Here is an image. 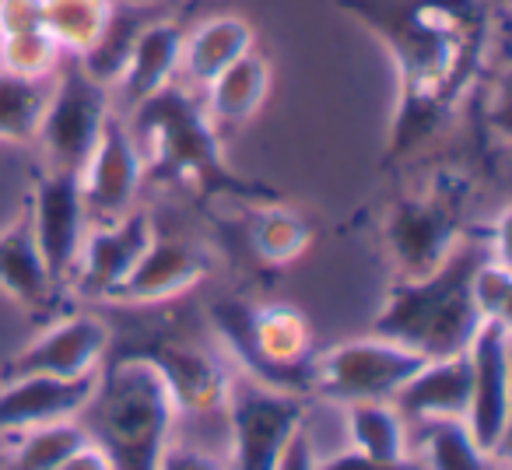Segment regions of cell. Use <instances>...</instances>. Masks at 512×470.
Instances as JSON below:
<instances>
[{
  "instance_id": "obj_19",
  "label": "cell",
  "mask_w": 512,
  "mask_h": 470,
  "mask_svg": "<svg viewBox=\"0 0 512 470\" xmlns=\"http://www.w3.org/2000/svg\"><path fill=\"white\" fill-rule=\"evenodd\" d=\"M397 414L414 425L463 421L470 407V358L467 351L449 358H428L390 400Z\"/></svg>"
},
{
  "instance_id": "obj_17",
  "label": "cell",
  "mask_w": 512,
  "mask_h": 470,
  "mask_svg": "<svg viewBox=\"0 0 512 470\" xmlns=\"http://www.w3.org/2000/svg\"><path fill=\"white\" fill-rule=\"evenodd\" d=\"M95 376L57 379V376H15L0 379V435H25L36 428L74 421L95 393Z\"/></svg>"
},
{
  "instance_id": "obj_13",
  "label": "cell",
  "mask_w": 512,
  "mask_h": 470,
  "mask_svg": "<svg viewBox=\"0 0 512 470\" xmlns=\"http://www.w3.org/2000/svg\"><path fill=\"white\" fill-rule=\"evenodd\" d=\"M470 407L463 425L484 453H498L509 432V320H484L467 348Z\"/></svg>"
},
{
  "instance_id": "obj_9",
  "label": "cell",
  "mask_w": 512,
  "mask_h": 470,
  "mask_svg": "<svg viewBox=\"0 0 512 470\" xmlns=\"http://www.w3.org/2000/svg\"><path fill=\"white\" fill-rule=\"evenodd\" d=\"M428 358L386 341V337H362V341L334 344L313 355L309 393L334 400V404H358V400H393V393L425 365Z\"/></svg>"
},
{
  "instance_id": "obj_11",
  "label": "cell",
  "mask_w": 512,
  "mask_h": 470,
  "mask_svg": "<svg viewBox=\"0 0 512 470\" xmlns=\"http://www.w3.org/2000/svg\"><path fill=\"white\" fill-rule=\"evenodd\" d=\"M78 183L88 225H109V221L134 211L137 193L144 186V162L127 130V120L116 109L102 123V134L88 162L81 165Z\"/></svg>"
},
{
  "instance_id": "obj_20",
  "label": "cell",
  "mask_w": 512,
  "mask_h": 470,
  "mask_svg": "<svg viewBox=\"0 0 512 470\" xmlns=\"http://www.w3.org/2000/svg\"><path fill=\"white\" fill-rule=\"evenodd\" d=\"M179 57H183V29L169 18H148L134 39L127 64L116 78V95L123 109H134L148 95L162 92L169 81L179 78Z\"/></svg>"
},
{
  "instance_id": "obj_22",
  "label": "cell",
  "mask_w": 512,
  "mask_h": 470,
  "mask_svg": "<svg viewBox=\"0 0 512 470\" xmlns=\"http://www.w3.org/2000/svg\"><path fill=\"white\" fill-rule=\"evenodd\" d=\"M256 50L253 25L239 15H214L193 32H183V57H179V81L193 92L218 78L228 64Z\"/></svg>"
},
{
  "instance_id": "obj_27",
  "label": "cell",
  "mask_w": 512,
  "mask_h": 470,
  "mask_svg": "<svg viewBox=\"0 0 512 470\" xmlns=\"http://www.w3.org/2000/svg\"><path fill=\"white\" fill-rule=\"evenodd\" d=\"M144 25H148V11L113 8V15H109L99 43H95L85 57H78L81 67H85L95 81H102L106 88H113L116 78H120V71H123V64H127L130 50H134L137 32H141Z\"/></svg>"
},
{
  "instance_id": "obj_3",
  "label": "cell",
  "mask_w": 512,
  "mask_h": 470,
  "mask_svg": "<svg viewBox=\"0 0 512 470\" xmlns=\"http://www.w3.org/2000/svg\"><path fill=\"white\" fill-rule=\"evenodd\" d=\"M488 253H495L488 235H463L435 271L421 278H397L372 320V334L421 358H449L467 351L484 323L470 295V278Z\"/></svg>"
},
{
  "instance_id": "obj_16",
  "label": "cell",
  "mask_w": 512,
  "mask_h": 470,
  "mask_svg": "<svg viewBox=\"0 0 512 470\" xmlns=\"http://www.w3.org/2000/svg\"><path fill=\"white\" fill-rule=\"evenodd\" d=\"M211 257L204 246H197L190 235H176L169 228L151 232L148 250L134 264V271L123 278L109 302H127V306H151V302H169L186 295L197 281L207 278Z\"/></svg>"
},
{
  "instance_id": "obj_12",
  "label": "cell",
  "mask_w": 512,
  "mask_h": 470,
  "mask_svg": "<svg viewBox=\"0 0 512 470\" xmlns=\"http://www.w3.org/2000/svg\"><path fill=\"white\" fill-rule=\"evenodd\" d=\"M127 351L141 355L151 362V369L162 376L169 400L176 407V418H211V414H225L228 383L232 376L214 355H207L200 344L193 341H172V337H158V341H137Z\"/></svg>"
},
{
  "instance_id": "obj_1",
  "label": "cell",
  "mask_w": 512,
  "mask_h": 470,
  "mask_svg": "<svg viewBox=\"0 0 512 470\" xmlns=\"http://www.w3.org/2000/svg\"><path fill=\"white\" fill-rule=\"evenodd\" d=\"M386 46L397 71V113L386 158L400 162L432 141L481 78L491 0H341Z\"/></svg>"
},
{
  "instance_id": "obj_2",
  "label": "cell",
  "mask_w": 512,
  "mask_h": 470,
  "mask_svg": "<svg viewBox=\"0 0 512 470\" xmlns=\"http://www.w3.org/2000/svg\"><path fill=\"white\" fill-rule=\"evenodd\" d=\"M123 120L141 151L144 183L197 193L200 200L228 197L249 204L281 200L267 183L232 172L221 151V134L200 106V92H193L179 78L127 109Z\"/></svg>"
},
{
  "instance_id": "obj_32",
  "label": "cell",
  "mask_w": 512,
  "mask_h": 470,
  "mask_svg": "<svg viewBox=\"0 0 512 470\" xmlns=\"http://www.w3.org/2000/svg\"><path fill=\"white\" fill-rule=\"evenodd\" d=\"M43 29V0H0V36Z\"/></svg>"
},
{
  "instance_id": "obj_25",
  "label": "cell",
  "mask_w": 512,
  "mask_h": 470,
  "mask_svg": "<svg viewBox=\"0 0 512 470\" xmlns=\"http://www.w3.org/2000/svg\"><path fill=\"white\" fill-rule=\"evenodd\" d=\"M348 439L355 453L365 456H404L407 449V421L397 414L390 400H358L344 404Z\"/></svg>"
},
{
  "instance_id": "obj_5",
  "label": "cell",
  "mask_w": 512,
  "mask_h": 470,
  "mask_svg": "<svg viewBox=\"0 0 512 470\" xmlns=\"http://www.w3.org/2000/svg\"><path fill=\"white\" fill-rule=\"evenodd\" d=\"M211 327L239 358L249 379L285 393H309L313 376V330L288 302L253 306L246 299H221L211 306Z\"/></svg>"
},
{
  "instance_id": "obj_7",
  "label": "cell",
  "mask_w": 512,
  "mask_h": 470,
  "mask_svg": "<svg viewBox=\"0 0 512 470\" xmlns=\"http://www.w3.org/2000/svg\"><path fill=\"white\" fill-rule=\"evenodd\" d=\"M53 74L57 78L50 81V99H46L36 141L46 155V169L81 172L99 141L102 123L113 113V102H109L113 88L95 81L78 57H60Z\"/></svg>"
},
{
  "instance_id": "obj_37",
  "label": "cell",
  "mask_w": 512,
  "mask_h": 470,
  "mask_svg": "<svg viewBox=\"0 0 512 470\" xmlns=\"http://www.w3.org/2000/svg\"><path fill=\"white\" fill-rule=\"evenodd\" d=\"M488 470H491V467H488Z\"/></svg>"
},
{
  "instance_id": "obj_26",
  "label": "cell",
  "mask_w": 512,
  "mask_h": 470,
  "mask_svg": "<svg viewBox=\"0 0 512 470\" xmlns=\"http://www.w3.org/2000/svg\"><path fill=\"white\" fill-rule=\"evenodd\" d=\"M53 78H22L0 71V141L29 144L36 141Z\"/></svg>"
},
{
  "instance_id": "obj_29",
  "label": "cell",
  "mask_w": 512,
  "mask_h": 470,
  "mask_svg": "<svg viewBox=\"0 0 512 470\" xmlns=\"http://www.w3.org/2000/svg\"><path fill=\"white\" fill-rule=\"evenodd\" d=\"M81 442L88 439L78 421H57V425L36 428V432L22 435V446L15 449L11 460L0 463V470H50L67 453H74Z\"/></svg>"
},
{
  "instance_id": "obj_35",
  "label": "cell",
  "mask_w": 512,
  "mask_h": 470,
  "mask_svg": "<svg viewBox=\"0 0 512 470\" xmlns=\"http://www.w3.org/2000/svg\"><path fill=\"white\" fill-rule=\"evenodd\" d=\"M158 470H228L225 463H218L214 456L200 453V449L190 446H169L158 463Z\"/></svg>"
},
{
  "instance_id": "obj_8",
  "label": "cell",
  "mask_w": 512,
  "mask_h": 470,
  "mask_svg": "<svg viewBox=\"0 0 512 470\" xmlns=\"http://www.w3.org/2000/svg\"><path fill=\"white\" fill-rule=\"evenodd\" d=\"M302 393H285L242 376L228 383L225 418L232 435L228 470H274L281 449L306 425Z\"/></svg>"
},
{
  "instance_id": "obj_6",
  "label": "cell",
  "mask_w": 512,
  "mask_h": 470,
  "mask_svg": "<svg viewBox=\"0 0 512 470\" xmlns=\"http://www.w3.org/2000/svg\"><path fill=\"white\" fill-rule=\"evenodd\" d=\"M474 183L460 169H435L428 183L397 197L383 214V246L397 278L435 271L463 239Z\"/></svg>"
},
{
  "instance_id": "obj_4",
  "label": "cell",
  "mask_w": 512,
  "mask_h": 470,
  "mask_svg": "<svg viewBox=\"0 0 512 470\" xmlns=\"http://www.w3.org/2000/svg\"><path fill=\"white\" fill-rule=\"evenodd\" d=\"M74 421L113 470H158L176 428V407L151 362L123 348L106 355L95 393Z\"/></svg>"
},
{
  "instance_id": "obj_34",
  "label": "cell",
  "mask_w": 512,
  "mask_h": 470,
  "mask_svg": "<svg viewBox=\"0 0 512 470\" xmlns=\"http://www.w3.org/2000/svg\"><path fill=\"white\" fill-rule=\"evenodd\" d=\"M274 470H320V460H316V453H313V442H309L306 425L288 439V446L281 449Z\"/></svg>"
},
{
  "instance_id": "obj_30",
  "label": "cell",
  "mask_w": 512,
  "mask_h": 470,
  "mask_svg": "<svg viewBox=\"0 0 512 470\" xmlns=\"http://www.w3.org/2000/svg\"><path fill=\"white\" fill-rule=\"evenodd\" d=\"M60 57L46 29L18 32V36H0V71L22 74V78H53Z\"/></svg>"
},
{
  "instance_id": "obj_15",
  "label": "cell",
  "mask_w": 512,
  "mask_h": 470,
  "mask_svg": "<svg viewBox=\"0 0 512 470\" xmlns=\"http://www.w3.org/2000/svg\"><path fill=\"white\" fill-rule=\"evenodd\" d=\"M151 232H155V218L137 207L109 225H88L74 271L67 278V292H78L81 299L109 302L123 285V278L134 271L141 253L148 250Z\"/></svg>"
},
{
  "instance_id": "obj_21",
  "label": "cell",
  "mask_w": 512,
  "mask_h": 470,
  "mask_svg": "<svg viewBox=\"0 0 512 470\" xmlns=\"http://www.w3.org/2000/svg\"><path fill=\"white\" fill-rule=\"evenodd\" d=\"M267 88H271V64L264 53L249 50L246 57L228 64L218 78H211L200 88V106H204L207 120L214 123V130L225 137L228 130L253 120L256 109L264 106Z\"/></svg>"
},
{
  "instance_id": "obj_31",
  "label": "cell",
  "mask_w": 512,
  "mask_h": 470,
  "mask_svg": "<svg viewBox=\"0 0 512 470\" xmlns=\"http://www.w3.org/2000/svg\"><path fill=\"white\" fill-rule=\"evenodd\" d=\"M470 295L481 313V320H509V299H512V274L509 260H498L495 253L477 264L474 278H470Z\"/></svg>"
},
{
  "instance_id": "obj_23",
  "label": "cell",
  "mask_w": 512,
  "mask_h": 470,
  "mask_svg": "<svg viewBox=\"0 0 512 470\" xmlns=\"http://www.w3.org/2000/svg\"><path fill=\"white\" fill-rule=\"evenodd\" d=\"M313 243V221L295 207H285L281 200H267L256 204L253 218H249V246L264 264L285 267L306 253Z\"/></svg>"
},
{
  "instance_id": "obj_10",
  "label": "cell",
  "mask_w": 512,
  "mask_h": 470,
  "mask_svg": "<svg viewBox=\"0 0 512 470\" xmlns=\"http://www.w3.org/2000/svg\"><path fill=\"white\" fill-rule=\"evenodd\" d=\"M109 323L95 313H67L57 316L36 341L0 365V379L15 376H57V379H81L95 376L109 355Z\"/></svg>"
},
{
  "instance_id": "obj_36",
  "label": "cell",
  "mask_w": 512,
  "mask_h": 470,
  "mask_svg": "<svg viewBox=\"0 0 512 470\" xmlns=\"http://www.w3.org/2000/svg\"><path fill=\"white\" fill-rule=\"evenodd\" d=\"M50 470H113L106 460V453H102L99 446H92V442H81L74 453H67L60 463H53Z\"/></svg>"
},
{
  "instance_id": "obj_24",
  "label": "cell",
  "mask_w": 512,
  "mask_h": 470,
  "mask_svg": "<svg viewBox=\"0 0 512 470\" xmlns=\"http://www.w3.org/2000/svg\"><path fill=\"white\" fill-rule=\"evenodd\" d=\"M113 0H43V29L64 57H85L99 43Z\"/></svg>"
},
{
  "instance_id": "obj_18",
  "label": "cell",
  "mask_w": 512,
  "mask_h": 470,
  "mask_svg": "<svg viewBox=\"0 0 512 470\" xmlns=\"http://www.w3.org/2000/svg\"><path fill=\"white\" fill-rule=\"evenodd\" d=\"M0 292L11 295L22 309H29L36 320H50L53 313H60L64 288L53 281L50 267L39 253L29 200L18 211V218L0 232Z\"/></svg>"
},
{
  "instance_id": "obj_28",
  "label": "cell",
  "mask_w": 512,
  "mask_h": 470,
  "mask_svg": "<svg viewBox=\"0 0 512 470\" xmlns=\"http://www.w3.org/2000/svg\"><path fill=\"white\" fill-rule=\"evenodd\" d=\"M425 432V470H488V453L474 442L463 421H428Z\"/></svg>"
},
{
  "instance_id": "obj_14",
  "label": "cell",
  "mask_w": 512,
  "mask_h": 470,
  "mask_svg": "<svg viewBox=\"0 0 512 470\" xmlns=\"http://www.w3.org/2000/svg\"><path fill=\"white\" fill-rule=\"evenodd\" d=\"M29 211L39 253H43L46 267H50L53 281L67 292V278H71L74 260H78V250L88 232V211L85 200H81L78 172L39 169L29 197Z\"/></svg>"
},
{
  "instance_id": "obj_33",
  "label": "cell",
  "mask_w": 512,
  "mask_h": 470,
  "mask_svg": "<svg viewBox=\"0 0 512 470\" xmlns=\"http://www.w3.org/2000/svg\"><path fill=\"white\" fill-rule=\"evenodd\" d=\"M320 470H425L418 460L407 456H365V453H337L334 460L320 463Z\"/></svg>"
}]
</instances>
